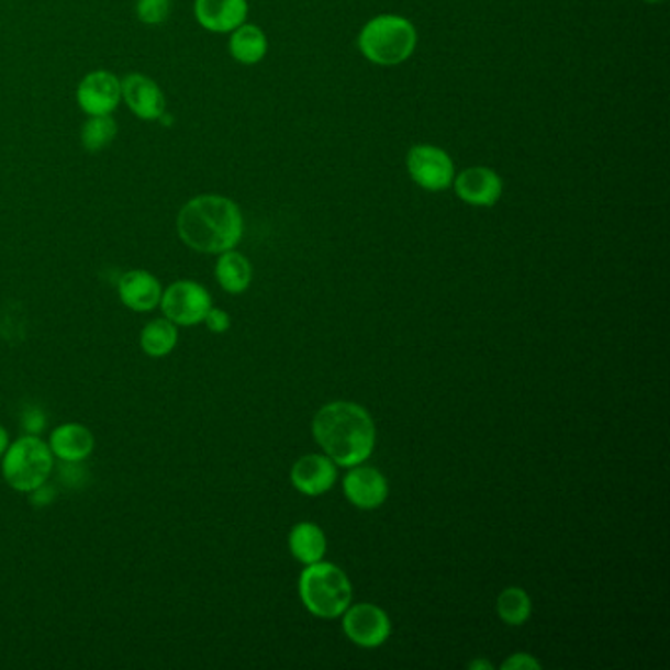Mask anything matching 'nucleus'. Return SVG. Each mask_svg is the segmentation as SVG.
I'll list each match as a JSON object with an SVG mask.
<instances>
[{"instance_id": "nucleus-26", "label": "nucleus", "mask_w": 670, "mask_h": 670, "mask_svg": "<svg viewBox=\"0 0 670 670\" xmlns=\"http://www.w3.org/2000/svg\"><path fill=\"white\" fill-rule=\"evenodd\" d=\"M503 670H539L540 662L527 652H515L502 665Z\"/></svg>"}, {"instance_id": "nucleus-25", "label": "nucleus", "mask_w": 670, "mask_h": 670, "mask_svg": "<svg viewBox=\"0 0 670 670\" xmlns=\"http://www.w3.org/2000/svg\"><path fill=\"white\" fill-rule=\"evenodd\" d=\"M203 323H205L206 328H209L211 333H214V335H223V333H226V331L231 328V325H233L231 315H228L226 311H223V309L219 308H211V311L206 313V317Z\"/></svg>"}, {"instance_id": "nucleus-14", "label": "nucleus", "mask_w": 670, "mask_h": 670, "mask_svg": "<svg viewBox=\"0 0 670 670\" xmlns=\"http://www.w3.org/2000/svg\"><path fill=\"white\" fill-rule=\"evenodd\" d=\"M248 0H196L193 12L203 29L231 34L248 19Z\"/></svg>"}, {"instance_id": "nucleus-15", "label": "nucleus", "mask_w": 670, "mask_h": 670, "mask_svg": "<svg viewBox=\"0 0 670 670\" xmlns=\"http://www.w3.org/2000/svg\"><path fill=\"white\" fill-rule=\"evenodd\" d=\"M164 288L154 273L146 270L126 271L119 280V298L134 313H152L159 308Z\"/></svg>"}, {"instance_id": "nucleus-3", "label": "nucleus", "mask_w": 670, "mask_h": 670, "mask_svg": "<svg viewBox=\"0 0 670 670\" xmlns=\"http://www.w3.org/2000/svg\"><path fill=\"white\" fill-rule=\"evenodd\" d=\"M415 24L401 14H380L368 20L358 34V49L370 64L395 67L405 64L417 49Z\"/></svg>"}, {"instance_id": "nucleus-19", "label": "nucleus", "mask_w": 670, "mask_h": 670, "mask_svg": "<svg viewBox=\"0 0 670 670\" xmlns=\"http://www.w3.org/2000/svg\"><path fill=\"white\" fill-rule=\"evenodd\" d=\"M289 550L301 565H313L325 559L326 537L325 531L317 523L301 522L289 531Z\"/></svg>"}, {"instance_id": "nucleus-11", "label": "nucleus", "mask_w": 670, "mask_h": 670, "mask_svg": "<svg viewBox=\"0 0 670 670\" xmlns=\"http://www.w3.org/2000/svg\"><path fill=\"white\" fill-rule=\"evenodd\" d=\"M121 83L122 101L134 116L146 122L159 121V116L166 112V97L152 77L131 74L121 79Z\"/></svg>"}, {"instance_id": "nucleus-23", "label": "nucleus", "mask_w": 670, "mask_h": 670, "mask_svg": "<svg viewBox=\"0 0 670 670\" xmlns=\"http://www.w3.org/2000/svg\"><path fill=\"white\" fill-rule=\"evenodd\" d=\"M171 2L169 0H138L136 2V16L144 24L156 26L169 19Z\"/></svg>"}, {"instance_id": "nucleus-13", "label": "nucleus", "mask_w": 670, "mask_h": 670, "mask_svg": "<svg viewBox=\"0 0 670 670\" xmlns=\"http://www.w3.org/2000/svg\"><path fill=\"white\" fill-rule=\"evenodd\" d=\"M291 484L301 494H325L336 482V465L326 455H305L291 468Z\"/></svg>"}, {"instance_id": "nucleus-17", "label": "nucleus", "mask_w": 670, "mask_h": 670, "mask_svg": "<svg viewBox=\"0 0 670 670\" xmlns=\"http://www.w3.org/2000/svg\"><path fill=\"white\" fill-rule=\"evenodd\" d=\"M228 52L234 62L243 66H256L268 54V37L266 32L256 26L244 22L238 29L231 32L228 40Z\"/></svg>"}, {"instance_id": "nucleus-1", "label": "nucleus", "mask_w": 670, "mask_h": 670, "mask_svg": "<svg viewBox=\"0 0 670 670\" xmlns=\"http://www.w3.org/2000/svg\"><path fill=\"white\" fill-rule=\"evenodd\" d=\"M176 228L187 248L201 254H223L243 241V211L228 197L197 196L179 209Z\"/></svg>"}, {"instance_id": "nucleus-21", "label": "nucleus", "mask_w": 670, "mask_h": 670, "mask_svg": "<svg viewBox=\"0 0 670 670\" xmlns=\"http://www.w3.org/2000/svg\"><path fill=\"white\" fill-rule=\"evenodd\" d=\"M119 134V124L112 114L89 116L81 129V146L91 154L109 148Z\"/></svg>"}, {"instance_id": "nucleus-24", "label": "nucleus", "mask_w": 670, "mask_h": 670, "mask_svg": "<svg viewBox=\"0 0 670 670\" xmlns=\"http://www.w3.org/2000/svg\"><path fill=\"white\" fill-rule=\"evenodd\" d=\"M22 428L26 435H42L46 428V415L40 407H29L22 413Z\"/></svg>"}, {"instance_id": "nucleus-9", "label": "nucleus", "mask_w": 670, "mask_h": 670, "mask_svg": "<svg viewBox=\"0 0 670 670\" xmlns=\"http://www.w3.org/2000/svg\"><path fill=\"white\" fill-rule=\"evenodd\" d=\"M77 104L87 116H104L119 109L122 101L121 79L111 71H91L77 87Z\"/></svg>"}, {"instance_id": "nucleus-8", "label": "nucleus", "mask_w": 670, "mask_h": 670, "mask_svg": "<svg viewBox=\"0 0 670 670\" xmlns=\"http://www.w3.org/2000/svg\"><path fill=\"white\" fill-rule=\"evenodd\" d=\"M346 637L364 649L380 647L390 639L391 622L380 605L350 604L343 614Z\"/></svg>"}, {"instance_id": "nucleus-7", "label": "nucleus", "mask_w": 670, "mask_h": 670, "mask_svg": "<svg viewBox=\"0 0 670 670\" xmlns=\"http://www.w3.org/2000/svg\"><path fill=\"white\" fill-rule=\"evenodd\" d=\"M405 168L410 177L425 191L440 193L453 187L457 169L455 161L443 148L433 144H417L407 152Z\"/></svg>"}, {"instance_id": "nucleus-30", "label": "nucleus", "mask_w": 670, "mask_h": 670, "mask_svg": "<svg viewBox=\"0 0 670 670\" xmlns=\"http://www.w3.org/2000/svg\"><path fill=\"white\" fill-rule=\"evenodd\" d=\"M643 2H647V4H662L665 0H643Z\"/></svg>"}, {"instance_id": "nucleus-5", "label": "nucleus", "mask_w": 670, "mask_h": 670, "mask_svg": "<svg viewBox=\"0 0 670 670\" xmlns=\"http://www.w3.org/2000/svg\"><path fill=\"white\" fill-rule=\"evenodd\" d=\"M0 472L20 494H30L37 485L46 484L54 472V455L47 440L40 435H24L10 443L0 458Z\"/></svg>"}, {"instance_id": "nucleus-29", "label": "nucleus", "mask_w": 670, "mask_h": 670, "mask_svg": "<svg viewBox=\"0 0 670 670\" xmlns=\"http://www.w3.org/2000/svg\"><path fill=\"white\" fill-rule=\"evenodd\" d=\"M468 669H470V670H480V669L492 670V669H494V667H492V665H490V662L480 661V659H478V661L470 662V665H468Z\"/></svg>"}, {"instance_id": "nucleus-27", "label": "nucleus", "mask_w": 670, "mask_h": 670, "mask_svg": "<svg viewBox=\"0 0 670 670\" xmlns=\"http://www.w3.org/2000/svg\"><path fill=\"white\" fill-rule=\"evenodd\" d=\"M54 498H56V490L52 485H47V482L37 485L36 490L30 492V503L36 505V507H44L47 503L54 502Z\"/></svg>"}, {"instance_id": "nucleus-18", "label": "nucleus", "mask_w": 670, "mask_h": 670, "mask_svg": "<svg viewBox=\"0 0 670 670\" xmlns=\"http://www.w3.org/2000/svg\"><path fill=\"white\" fill-rule=\"evenodd\" d=\"M252 264L241 252L226 250L219 254V260L214 266V278L219 281V286L231 293V295H241L246 289L250 288L252 283Z\"/></svg>"}, {"instance_id": "nucleus-2", "label": "nucleus", "mask_w": 670, "mask_h": 670, "mask_svg": "<svg viewBox=\"0 0 670 670\" xmlns=\"http://www.w3.org/2000/svg\"><path fill=\"white\" fill-rule=\"evenodd\" d=\"M313 437L336 466L353 468L372 457L376 423L362 405L333 401L313 417Z\"/></svg>"}, {"instance_id": "nucleus-6", "label": "nucleus", "mask_w": 670, "mask_h": 670, "mask_svg": "<svg viewBox=\"0 0 670 670\" xmlns=\"http://www.w3.org/2000/svg\"><path fill=\"white\" fill-rule=\"evenodd\" d=\"M213 308V298L205 286L193 280H177L164 289L159 309L164 317L177 326H196L205 321Z\"/></svg>"}, {"instance_id": "nucleus-10", "label": "nucleus", "mask_w": 670, "mask_h": 670, "mask_svg": "<svg viewBox=\"0 0 670 670\" xmlns=\"http://www.w3.org/2000/svg\"><path fill=\"white\" fill-rule=\"evenodd\" d=\"M455 193L466 205L494 206L503 196V179L495 169L472 166L455 176Z\"/></svg>"}, {"instance_id": "nucleus-28", "label": "nucleus", "mask_w": 670, "mask_h": 670, "mask_svg": "<svg viewBox=\"0 0 670 670\" xmlns=\"http://www.w3.org/2000/svg\"><path fill=\"white\" fill-rule=\"evenodd\" d=\"M9 431H7V428L4 427H0V458H2V455H4V453H7V448H9Z\"/></svg>"}, {"instance_id": "nucleus-20", "label": "nucleus", "mask_w": 670, "mask_h": 670, "mask_svg": "<svg viewBox=\"0 0 670 670\" xmlns=\"http://www.w3.org/2000/svg\"><path fill=\"white\" fill-rule=\"evenodd\" d=\"M179 331L169 319H154L142 328L141 348L149 358H164L176 350Z\"/></svg>"}, {"instance_id": "nucleus-22", "label": "nucleus", "mask_w": 670, "mask_h": 670, "mask_svg": "<svg viewBox=\"0 0 670 670\" xmlns=\"http://www.w3.org/2000/svg\"><path fill=\"white\" fill-rule=\"evenodd\" d=\"M498 615L502 617L503 624L507 625H523L531 617V598L523 588L510 587L503 590L502 594L498 596V604H495Z\"/></svg>"}, {"instance_id": "nucleus-12", "label": "nucleus", "mask_w": 670, "mask_h": 670, "mask_svg": "<svg viewBox=\"0 0 670 670\" xmlns=\"http://www.w3.org/2000/svg\"><path fill=\"white\" fill-rule=\"evenodd\" d=\"M348 502L358 510H376L388 500L390 488L386 476L372 466L356 465L343 480Z\"/></svg>"}, {"instance_id": "nucleus-16", "label": "nucleus", "mask_w": 670, "mask_h": 670, "mask_svg": "<svg viewBox=\"0 0 670 670\" xmlns=\"http://www.w3.org/2000/svg\"><path fill=\"white\" fill-rule=\"evenodd\" d=\"M49 450L62 462H83L93 455L94 435L81 423H64L49 433Z\"/></svg>"}, {"instance_id": "nucleus-4", "label": "nucleus", "mask_w": 670, "mask_h": 670, "mask_svg": "<svg viewBox=\"0 0 670 670\" xmlns=\"http://www.w3.org/2000/svg\"><path fill=\"white\" fill-rule=\"evenodd\" d=\"M299 596L311 614L335 619L353 604V584L343 568L319 560L301 572Z\"/></svg>"}]
</instances>
